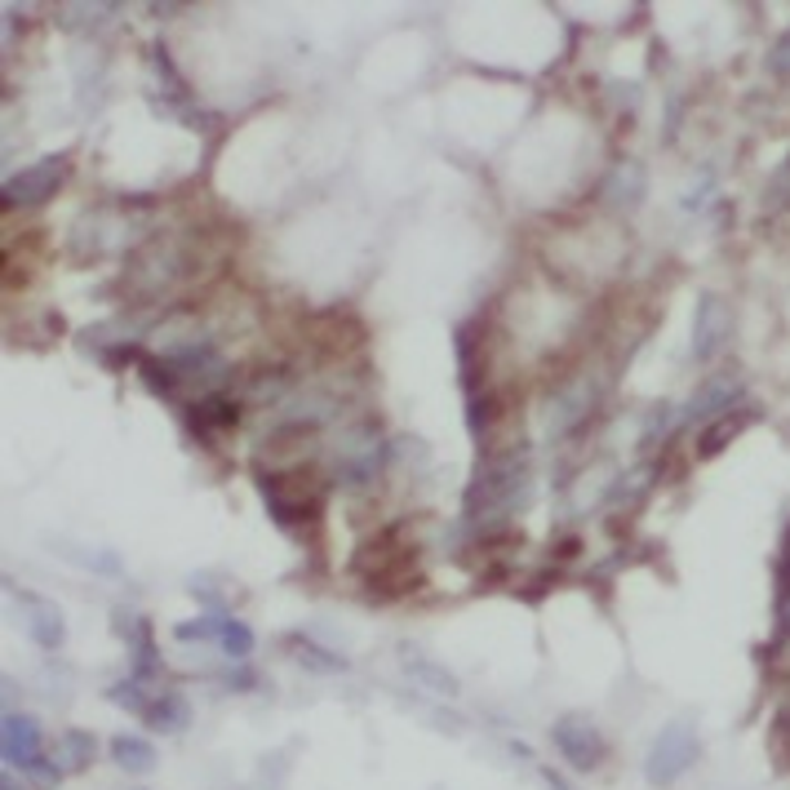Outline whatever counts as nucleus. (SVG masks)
Listing matches in <instances>:
<instances>
[{
    "mask_svg": "<svg viewBox=\"0 0 790 790\" xmlns=\"http://www.w3.org/2000/svg\"><path fill=\"white\" fill-rule=\"evenodd\" d=\"M94 746H98V741H94V732H76V728H72V732L63 737L67 768H90V759H94Z\"/></svg>",
    "mask_w": 790,
    "mask_h": 790,
    "instance_id": "obj_14",
    "label": "nucleus"
},
{
    "mask_svg": "<svg viewBox=\"0 0 790 790\" xmlns=\"http://www.w3.org/2000/svg\"><path fill=\"white\" fill-rule=\"evenodd\" d=\"M258 489L271 507V516L280 524H289V511H293V524L298 520H311L320 511V480L311 476V467H280V471H262L258 476Z\"/></svg>",
    "mask_w": 790,
    "mask_h": 790,
    "instance_id": "obj_1",
    "label": "nucleus"
},
{
    "mask_svg": "<svg viewBox=\"0 0 790 790\" xmlns=\"http://www.w3.org/2000/svg\"><path fill=\"white\" fill-rule=\"evenodd\" d=\"M28 777H32L37 786H59V777H63V772H59V768H54L50 759H37V763L28 768Z\"/></svg>",
    "mask_w": 790,
    "mask_h": 790,
    "instance_id": "obj_17",
    "label": "nucleus"
},
{
    "mask_svg": "<svg viewBox=\"0 0 790 790\" xmlns=\"http://www.w3.org/2000/svg\"><path fill=\"white\" fill-rule=\"evenodd\" d=\"M772 67H777V72H790V37L777 45V54H772Z\"/></svg>",
    "mask_w": 790,
    "mask_h": 790,
    "instance_id": "obj_18",
    "label": "nucleus"
},
{
    "mask_svg": "<svg viewBox=\"0 0 790 790\" xmlns=\"http://www.w3.org/2000/svg\"><path fill=\"white\" fill-rule=\"evenodd\" d=\"M724 324H728L724 302H719L715 293H706V298H701V306H697V337H693V351H697L701 360H706V355L724 342V333H728Z\"/></svg>",
    "mask_w": 790,
    "mask_h": 790,
    "instance_id": "obj_8",
    "label": "nucleus"
},
{
    "mask_svg": "<svg viewBox=\"0 0 790 790\" xmlns=\"http://www.w3.org/2000/svg\"><path fill=\"white\" fill-rule=\"evenodd\" d=\"M143 715H147V724H152L156 732H178V728L191 719V706H187L178 693H165V697H152Z\"/></svg>",
    "mask_w": 790,
    "mask_h": 790,
    "instance_id": "obj_10",
    "label": "nucleus"
},
{
    "mask_svg": "<svg viewBox=\"0 0 790 790\" xmlns=\"http://www.w3.org/2000/svg\"><path fill=\"white\" fill-rule=\"evenodd\" d=\"M289 653H293L298 662L315 666V671H342V657H333V653H315V644H306L302 635H298V640H289Z\"/></svg>",
    "mask_w": 790,
    "mask_h": 790,
    "instance_id": "obj_15",
    "label": "nucleus"
},
{
    "mask_svg": "<svg viewBox=\"0 0 790 790\" xmlns=\"http://www.w3.org/2000/svg\"><path fill=\"white\" fill-rule=\"evenodd\" d=\"M112 759H116V768H125V772H152V768H156V750H152V741H143V737H116V741H112Z\"/></svg>",
    "mask_w": 790,
    "mask_h": 790,
    "instance_id": "obj_11",
    "label": "nucleus"
},
{
    "mask_svg": "<svg viewBox=\"0 0 790 790\" xmlns=\"http://www.w3.org/2000/svg\"><path fill=\"white\" fill-rule=\"evenodd\" d=\"M143 688H147V684H138V679H121L116 688H107V697H112L116 706H125V710H147Z\"/></svg>",
    "mask_w": 790,
    "mask_h": 790,
    "instance_id": "obj_16",
    "label": "nucleus"
},
{
    "mask_svg": "<svg viewBox=\"0 0 790 790\" xmlns=\"http://www.w3.org/2000/svg\"><path fill=\"white\" fill-rule=\"evenodd\" d=\"M23 600V622H28V635L41 644V648H63V635H67V626H63V613L50 604V600H41V595H19Z\"/></svg>",
    "mask_w": 790,
    "mask_h": 790,
    "instance_id": "obj_6",
    "label": "nucleus"
},
{
    "mask_svg": "<svg viewBox=\"0 0 790 790\" xmlns=\"http://www.w3.org/2000/svg\"><path fill=\"white\" fill-rule=\"evenodd\" d=\"M67 169H72L67 156H50V160H41V165H32V169L6 178V209H23V205H41V200H50V196L63 187Z\"/></svg>",
    "mask_w": 790,
    "mask_h": 790,
    "instance_id": "obj_3",
    "label": "nucleus"
},
{
    "mask_svg": "<svg viewBox=\"0 0 790 790\" xmlns=\"http://www.w3.org/2000/svg\"><path fill=\"white\" fill-rule=\"evenodd\" d=\"M187 418H191V427H196L200 436H218V432H231V427H236L240 409H236V401H227V395H205V401H196V405L187 409Z\"/></svg>",
    "mask_w": 790,
    "mask_h": 790,
    "instance_id": "obj_7",
    "label": "nucleus"
},
{
    "mask_svg": "<svg viewBox=\"0 0 790 790\" xmlns=\"http://www.w3.org/2000/svg\"><path fill=\"white\" fill-rule=\"evenodd\" d=\"M555 746H560L564 759L578 763V768H595V763L604 759V737H600V728H595L591 719H578V715H564V719L555 724Z\"/></svg>",
    "mask_w": 790,
    "mask_h": 790,
    "instance_id": "obj_4",
    "label": "nucleus"
},
{
    "mask_svg": "<svg viewBox=\"0 0 790 790\" xmlns=\"http://www.w3.org/2000/svg\"><path fill=\"white\" fill-rule=\"evenodd\" d=\"M732 401H741V382H732V377H710L697 395H693V405H688V414H684V423H697V418H706V414H724Z\"/></svg>",
    "mask_w": 790,
    "mask_h": 790,
    "instance_id": "obj_9",
    "label": "nucleus"
},
{
    "mask_svg": "<svg viewBox=\"0 0 790 790\" xmlns=\"http://www.w3.org/2000/svg\"><path fill=\"white\" fill-rule=\"evenodd\" d=\"M218 644H222L227 657H249V648H253V631H249L245 622H236V617H222Z\"/></svg>",
    "mask_w": 790,
    "mask_h": 790,
    "instance_id": "obj_13",
    "label": "nucleus"
},
{
    "mask_svg": "<svg viewBox=\"0 0 790 790\" xmlns=\"http://www.w3.org/2000/svg\"><path fill=\"white\" fill-rule=\"evenodd\" d=\"M0 737H6V763H14V768H32L37 759H41V728H37V719H28V715H6V728H0Z\"/></svg>",
    "mask_w": 790,
    "mask_h": 790,
    "instance_id": "obj_5",
    "label": "nucleus"
},
{
    "mask_svg": "<svg viewBox=\"0 0 790 790\" xmlns=\"http://www.w3.org/2000/svg\"><path fill=\"white\" fill-rule=\"evenodd\" d=\"M746 423H750V414H732V418L715 423V427H710V432L697 440V454H701V458H715V454H719V449H724V445H728V440H732V436H737Z\"/></svg>",
    "mask_w": 790,
    "mask_h": 790,
    "instance_id": "obj_12",
    "label": "nucleus"
},
{
    "mask_svg": "<svg viewBox=\"0 0 790 790\" xmlns=\"http://www.w3.org/2000/svg\"><path fill=\"white\" fill-rule=\"evenodd\" d=\"M697 755H701L697 728H693L688 719H671V724L657 732V741H653V750H648V759H644V777H648L653 786H671V781L684 777V768H693Z\"/></svg>",
    "mask_w": 790,
    "mask_h": 790,
    "instance_id": "obj_2",
    "label": "nucleus"
}]
</instances>
